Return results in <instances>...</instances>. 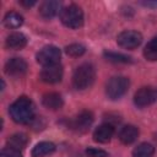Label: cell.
Segmentation results:
<instances>
[{
    "label": "cell",
    "mask_w": 157,
    "mask_h": 157,
    "mask_svg": "<svg viewBox=\"0 0 157 157\" xmlns=\"http://www.w3.org/2000/svg\"><path fill=\"white\" fill-rule=\"evenodd\" d=\"M144 5H146V6H157V2H144Z\"/></svg>",
    "instance_id": "cell-26"
},
{
    "label": "cell",
    "mask_w": 157,
    "mask_h": 157,
    "mask_svg": "<svg viewBox=\"0 0 157 157\" xmlns=\"http://www.w3.org/2000/svg\"><path fill=\"white\" fill-rule=\"evenodd\" d=\"M113 135H114V126L109 123H104L98 128H96V130L93 131V140L101 144H105L110 141Z\"/></svg>",
    "instance_id": "cell-11"
},
{
    "label": "cell",
    "mask_w": 157,
    "mask_h": 157,
    "mask_svg": "<svg viewBox=\"0 0 157 157\" xmlns=\"http://www.w3.org/2000/svg\"><path fill=\"white\" fill-rule=\"evenodd\" d=\"M92 123H93V114L88 110H83L69 121V126H70V129H72L75 131L85 132L90 129Z\"/></svg>",
    "instance_id": "cell-7"
},
{
    "label": "cell",
    "mask_w": 157,
    "mask_h": 157,
    "mask_svg": "<svg viewBox=\"0 0 157 157\" xmlns=\"http://www.w3.org/2000/svg\"><path fill=\"white\" fill-rule=\"evenodd\" d=\"M156 98H157L156 91L150 86H144L136 91L134 96V103L139 108H144V107L151 105L156 101Z\"/></svg>",
    "instance_id": "cell-8"
},
{
    "label": "cell",
    "mask_w": 157,
    "mask_h": 157,
    "mask_svg": "<svg viewBox=\"0 0 157 157\" xmlns=\"http://www.w3.org/2000/svg\"><path fill=\"white\" fill-rule=\"evenodd\" d=\"M155 147L148 142H141L132 151V157H153Z\"/></svg>",
    "instance_id": "cell-18"
},
{
    "label": "cell",
    "mask_w": 157,
    "mask_h": 157,
    "mask_svg": "<svg viewBox=\"0 0 157 157\" xmlns=\"http://www.w3.org/2000/svg\"><path fill=\"white\" fill-rule=\"evenodd\" d=\"M60 58H61V52L55 45H45L36 55L37 61L43 66L59 64Z\"/></svg>",
    "instance_id": "cell-5"
},
{
    "label": "cell",
    "mask_w": 157,
    "mask_h": 157,
    "mask_svg": "<svg viewBox=\"0 0 157 157\" xmlns=\"http://www.w3.org/2000/svg\"><path fill=\"white\" fill-rule=\"evenodd\" d=\"M144 56L150 61H157V37H153L145 45Z\"/></svg>",
    "instance_id": "cell-20"
},
{
    "label": "cell",
    "mask_w": 157,
    "mask_h": 157,
    "mask_svg": "<svg viewBox=\"0 0 157 157\" xmlns=\"http://www.w3.org/2000/svg\"><path fill=\"white\" fill-rule=\"evenodd\" d=\"M65 52L67 55L70 56H74V58H77V56H81L85 52H86V48L82 45V44H77V43H74V44H70L65 48Z\"/></svg>",
    "instance_id": "cell-22"
},
{
    "label": "cell",
    "mask_w": 157,
    "mask_h": 157,
    "mask_svg": "<svg viewBox=\"0 0 157 157\" xmlns=\"http://www.w3.org/2000/svg\"><path fill=\"white\" fill-rule=\"evenodd\" d=\"M27 136L25 134H13L7 139V146L22 151L27 145Z\"/></svg>",
    "instance_id": "cell-19"
},
{
    "label": "cell",
    "mask_w": 157,
    "mask_h": 157,
    "mask_svg": "<svg viewBox=\"0 0 157 157\" xmlns=\"http://www.w3.org/2000/svg\"><path fill=\"white\" fill-rule=\"evenodd\" d=\"M139 137V129L135 125H125L119 131V140L124 145H130L135 142Z\"/></svg>",
    "instance_id": "cell-12"
},
{
    "label": "cell",
    "mask_w": 157,
    "mask_h": 157,
    "mask_svg": "<svg viewBox=\"0 0 157 157\" xmlns=\"http://www.w3.org/2000/svg\"><path fill=\"white\" fill-rule=\"evenodd\" d=\"M23 23V17L18 13V12H15V11H10L5 15L4 17V25L7 27V28H20Z\"/></svg>",
    "instance_id": "cell-17"
},
{
    "label": "cell",
    "mask_w": 157,
    "mask_h": 157,
    "mask_svg": "<svg viewBox=\"0 0 157 157\" xmlns=\"http://www.w3.org/2000/svg\"><path fill=\"white\" fill-rule=\"evenodd\" d=\"M104 58L112 63H119V64L132 63V59L130 56L120 54V53H114V52H104Z\"/></svg>",
    "instance_id": "cell-21"
},
{
    "label": "cell",
    "mask_w": 157,
    "mask_h": 157,
    "mask_svg": "<svg viewBox=\"0 0 157 157\" xmlns=\"http://www.w3.org/2000/svg\"><path fill=\"white\" fill-rule=\"evenodd\" d=\"M20 4H21L22 6L31 7V6H33V5L36 4V0H21V1H20Z\"/></svg>",
    "instance_id": "cell-25"
},
{
    "label": "cell",
    "mask_w": 157,
    "mask_h": 157,
    "mask_svg": "<svg viewBox=\"0 0 157 157\" xmlns=\"http://www.w3.org/2000/svg\"><path fill=\"white\" fill-rule=\"evenodd\" d=\"M9 113L15 123L28 124L34 118V104L28 97L22 96L10 105Z\"/></svg>",
    "instance_id": "cell-1"
},
{
    "label": "cell",
    "mask_w": 157,
    "mask_h": 157,
    "mask_svg": "<svg viewBox=\"0 0 157 157\" xmlns=\"http://www.w3.org/2000/svg\"><path fill=\"white\" fill-rule=\"evenodd\" d=\"M118 44L124 49H135L142 42V34L137 31H123L117 37Z\"/></svg>",
    "instance_id": "cell-6"
},
{
    "label": "cell",
    "mask_w": 157,
    "mask_h": 157,
    "mask_svg": "<svg viewBox=\"0 0 157 157\" xmlns=\"http://www.w3.org/2000/svg\"><path fill=\"white\" fill-rule=\"evenodd\" d=\"M55 145L50 141H42L32 148V157H45L55 151Z\"/></svg>",
    "instance_id": "cell-16"
},
{
    "label": "cell",
    "mask_w": 157,
    "mask_h": 157,
    "mask_svg": "<svg viewBox=\"0 0 157 157\" xmlns=\"http://www.w3.org/2000/svg\"><path fill=\"white\" fill-rule=\"evenodd\" d=\"M86 155L88 157H108V152H105L102 148H97V147L86 148Z\"/></svg>",
    "instance_id": "cell-24"
},
{
    "label": "cell",
    "mask_w": 157,
    "mask_h": 157,
    "mask_svg": "<svg viewBox=\"0 0 157 157\" xmlns=\"http://www.w3.org/2000/svg\"><path fill=\"white\" fill-rule=\"evenodd\" d=\"M6 47L9 49H15V50H18V49H22L26 47L27 44V38L25 34L20 33V32H15V33H11L10 36H7L6 38V42H5Z\"/></svg>",
    "instance_id": "cell-14"
},
{
    "label": "cell",
    "mask_w": 157,
    "mask_h": 157,
    "mask_svg": "<svg viewBox=\"0 0 157 157\" xmlns=\"http://www.w3.org/2000/svg\"><path fill=\"white\" fill-rule=\"evenodd\" d=\"M96 78V69L90 63H83L78 65L72 75V85L76 90L88 88Z\"/></svg>",
    "instance_id": "cell-2"
},
{
    "label": "cell",
    "mask_w": 157,
    "mask_h": 157,
    "mask_svg": "<svg viewBox=\"0 0 157 157\" xmlns=\"http://www.w3.org/2000/svg\"><path fill=\"white\" fill-rule=\"evenodd\" d=\"M60 20L69 28H78L83 25V12L77 5H67L60 10Z\"/></svg>",
    "instance_id": "cell-3"
},
{
    "label": "cell",
    "mask_w": 157,
    "mask_h": 157,
    "mask_svg": "<svg viewBox=\"0 0 157 157\" xmlns=\"http://www.w3.org/2000/svg\"><path fill=\"white\" fill-rule=\"evenodd\" d=\"M63 75H64V70L63 66L59 64L43 66L40 71V80L45 83H58L61 81Z\"/></svg>",
    "instance_id": "cell-9"
},
{
    "label": "cell",
    "mask_w": 157,
    "mask_h": 157,
    "mask_svg": "<svg viewBox=\"0 0 157 157\" xmlns=\"http://www.w3.org/2000/svg\"><path fill=\"white\" fill-rule=\"evenodd\" d=\"M130 81L125 76H114L105 85V94L109 99L115 101L121 98L129 90Z\"/></svg>",
    "instance_id": "cell-4"
},
{
    "label": "cell",
    "mask_w": 157,
    "mask_h": 157,
    "mask_svg": "<svg viewBox=\"0 0 157 157\" xmlns=\"http://www.w3.org/2000/svg\"><path fill=\"white\" fill-rule=\"evenodd\" d=\"M27 71V63L22 58H11L5 64V72L12 77H20Z\"/></svg>",
    "instance_id": "cell-10"
},
{
    "label": "cell",
    "mask_w": 157,
    "mask_h": 157,
    "mask_svg": "<svg viewBox=\"0 0 157 157\" xmlns=\"http://www.w3.org/2000/svg\"><path fill=\"white\" fill-rule=\"evenodd\" d=\"M0 157H22V152L16 148H12L10 146H6L1 150Z\"/></svg>",
    "instance_id": "cell-23"
},
{
    "label": "cell",
    "mask_w": 157,
    "mask_h": 157,
    "mask_svg": "<svg viewBox=\"0 0 157 157\" xmlns=\"http://www.w3.org/2000/svg\"><path fill=\"white\" fill-rule=\"evenodd\" d=\"M42 103L45 108L50 109V110H56V109H60L64 104V101H63V97L56 93V92H49L47 94L43 96L42 98Z\"/></svg>",
    "instance_id": "cell-13"
},
{
    "label": "cell",
    "mask_w": 157,
    "mask_h": 157,
    "mask_svg": "<svg viewBox=\"0 0 157 157\" xmlns=\"http://www.w3.org/2000/svg\"><path fill=\"white\" fill-rule=\"evenodd\" d=\"M60 10V2L54 0L44 1L39 7V13L44 18H53Z\"/></svg>",
    "instance_id": "cell-15"
}]
</instances>
